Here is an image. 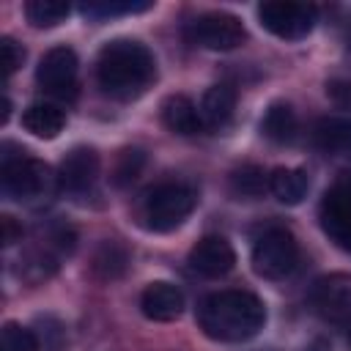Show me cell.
<instances>
[{
	"instance_id": "cb8c5ba5",
	"label": "cell",
	"mask_w": 351,
	"mask_h": 351,
	"mask_svg": "<svg viewBox=\"0 0 351 351\" xmlns=\"http://www.w3.org/2000/svg\"><path fill=\"white\" fill-rule=\"evenodd\" d=\"M0 348L3 351H38L41 343H38V335L36 332L25 329L16 321H8L3 326V335H0Z\"/></svg>"
},
{
	"instance_id": "5bb4252c",
	"label": "cell",
	"mask_w": 351,
	"mask_h": 351,
	"mask_svg": "<svg viewBox=\"0 0 351 351\" xmlns=\"http://www.w3.org/2000/svg\"><path fill=\"white\" fill-rule=\"evenodd\" d=\"M233 110H236V90L225 82L219 85H211L206 93H203V101H200V121L203 126L208 129H225L233 118Z\"/></svg>"
},
{
	"instance_id": "3957f363",
	"label": "cell",
	"mask_w": 351,
	"mask_h": 351,
	"mask_svg": "<svg viewBox=\"0 0 351 351\" xmlns=\"http://www.w3.org/2000/svg\"><path fill=\"white\" fill-rule=\"evenodd\" d=\"M195 206H197V192L189 184L167 181L145 192L140 203V222L148 230L165 233V230L178 228L195 211Z\"/></svg>"
},
{
	"instance_id": "5b68a950",
	"label": "cell",
	"mask_w": 351,
	"mask_h": 351,
	"mask_svg": "<svg viewBox=\"0 0 351 351\" xmlns=\"http://www.w3.org/2000/svg\"><path fill=\"white\" fill-rule=\"evenodd\" d=\"M52 186H58V176H52L44 162L27 156L25 151L16 156L3 154V192L11 200L44 197Z\"/></svg>"
},
{
	"instance_id": "7402d4cb",
	"label": "cell",
	"mask_w": 351,
	"mask_h": 351,
	"mask_svg": "<svg viewBox=\"0 0 351 351\" xmlns=\"http://www.w3.org/2000/svg\"><path fill=\"white\" fill-rule=\"evenodd\" d=\"M151 3L145 0H93V3H82V14L93 16V19H104V16H118V14H140L148 11Z\"/></svg>"
},
{
	"instance_id": "ac0fdd59",
	"label": "cell",
	"mask_w": 351,
	"mask_h": 351,
	"mask_svg": "<svg viewBox=\"0 0 351 351\" xmlns=\"http://www.w3.org/2000/svg\"><path fill=\"white\" fill-rule=\"evenodd\" d=\"M296 129H299V123H296V112L291 110V104H285V101L269 104V110H266V115L261 121L263 137H269L271 143L285 145V143H291L296 137Z\"/></svg>"
},
{
	"instance_id": "ffe728a7",
	"label": "cell",
	"mask_w": 351,
	"mask_h": 351,
	"mask_svg": "<svg viewBox=\"0 0 351 351\" xmlns=\"http://www.w3.org/2000/svg\"><path fill=\"white\" fill-rule=\"evenodd\" d=\"M269 189V173L258 165H244L230 173V192L236 197H261Z\"/></svg>"
},
{
	"instance_id": "9a60e30c",
	"label": "cell",
	"mask_w": 351,
	"mask_h": 351,
	"mask_svg": "<svg viewBox=\"0 0 351 351\" xmlns=\"http://www.w3.org/2000/svg\"><path fill=\"white\" fill-rule=\"evenodd\" d=\"M22 126L33 134V137H41V140H52L63 132L66 126V115L58 104H49V101H36L30 104L25 112H22Z\"/></svg>"
},
{
	"instance_id": "44dd1931",
	"label": "cell",
	"mask_w": 351,
	"mask_h": 351,
	"mask_svg": "<svg viewBox=\"0 0 351 351\" xmlns=\"http://www.w3.org/2000/svg\"><path fill=\"white\" fill-rule=\"evenodd\" d=\"M25 16L33 27H55L69 16V3H63V0H30L25 5Z\"/></svg>"
},
{
	"instance_id": "e0dca14e",
	"label": "cell",
	"mask_w": 351,
	"mask_h": 351,
	"mask_svg": "<svg viewBox=\"0 0 351 351\" xmlns=\"http://www.w3.org/2000/svg\"><path fill=\"white\" fill-rule=\"evenodd\" d=\"M126 266H129V250L118 239H104L93 250L90 269L99 280H118V277H123Z\"/></svg>"
},
{
	"instance_id": "4fadbf2b",
	"label": "cell",
	"mask_w": 351,
	"mask_h": 351,
	"mask_svg": "<svg viewBox=\"0 0 351 351\" xmlns=\"http://www.w3.org/2000/svg\"><path fill=\"white\" fill-rule=\"evenodd\" d=\"M162 123L173 132V134H197L203 129V121H200V110L192 104L189 96L184 93H173L162 101Z\"/></svg>"
},
{
	"instance_id": "9c48e42d",
	"label": "cell",
	"mask_w": 351,
	"mask_h": 351,
	"mask_svg": "<svg viewBox=\"0 0 351 351\" xmlns=\"http://www.w3.org/2000/svg\"><path fill=\"white\" fill-rule=\"evenodd\" d=\"M36 80L47 93L66 96L77 82V55L71 47H52L36 69Z\"/></svg>"
},
{
	"instance_id": "7c38bea8",
	"label": "cell",
	"mask_w": 351,
	"mask_h": 351,
	"mask_svg": "<svg viewBox=\"0 0 351 351\" xmlns=\"http://www.w3.org/2000/svg\"><path fill=\"white\" fill-rule=\"evenodd\" d=\"M140 310L151 321H176L184 310V293L173 282H151L140 296Z\"/></svg>"
},
{
	"instance_id": "ba28073f",
	"label": "cell",
	"mask_w": 351,
	"mask_h": 351,
	"mask_svg": "<svg viewBox=\"0 0 351 351\" xmlns=\"http://www.w3.org/2000/svg\"><path fill=\"white\" fill-rule=\"evenodd\" d=\"M310 302L315 313L326 321H346L351 315V274L335 271L313 282Z\"/></svg>"
},
{
	"instance_id": "52a82bcc",
	"label": "cell",
	"mask_w": 351,
	"mask_h": 351,
	"mask_svg": "<svg viewBox=\"0 0 351 351\" xmlns=\"http://www.w3.org/2000/svg\"><path fill=\"white\" fill-rule=\"evenodd\" d=\"M258 19L277 38L296 41V38H304L315 27L318 11H315V5H307V3L271 0V3H261L258 5Z\"/></svg>"
},
{
	"instance_id": "4316f807",
	"label": "cell",
	"mask_w": 351,
	"mask_h": 351,
	"mask_svg": "<svg viewBox=\"0 0 351 351\" xmlns=\"http://www.w3.org/2000/svg\"><path fill=\"white\" fill-rule=\"evenodd\" d=\"M0 225H3V244H14L22 239V228L14 222V217H0Z\"/></svg>"
},
{
	"instance_id": "d6986e66",
	"label": "cell",
	"mask_w": 351,
	"mask_h": 351,
	"mask_svg": "<svg viewBox=\"0 0 351 351\" xmlns=\"http://www.w3.org/2000/svg\"><path fill=\"white\" fill-rule=\"evenodd\" d=\"M315 145L335 154L351 148V118H321L313 129Z\"/></svg>"
},
{
	"instance_id": "484cf974",
	"label": "cell",
	"mask_w": 351,
	"mask_h": 351,
	"mask_svg": "<svg viewBox=\"0 0 351 351\" xmlns=\"http://www.w3.org/2000/svg\"><path fill=\"white\" fill-rule=\"evenodd\" d=\"M326 96L340 107H351V80H329Z\"/></svg>"
},
{
	"instance_id": "30bf717a",
	"label": "cell",
	"mask_w": 351,
	"mask_h": 351,
	"mask_svg": "<svg viewBox=\"0 0 351 351\" xmlns=\"http://www.w3.org/2000/svg\"><path fill=\"white\" fill-rule=\"evenodd\" d=\"M96 178H99V154L88 145L71 148L58 167V189L69 195L88 192L96 184Z\"/></svg>"
},
{
	"instance_id": "8fae6325",
	"label": "cell",
	"mask_w": 351,
	"mask_h": 351,
	"mask_svg": "<svg viewBox=\"0 0 351 351\" xmlns=\"http://www.w3.org/2000/svg\"><path fill=\"white\" fill-rule=\"evenodd\" d=\"M189 266L200 277L217 280V277H225L236 266V252H233V247H230L228 239H222V236H206V239H200L192 247Z\"/></svg>"
},
{
	"instance_id": "277c9868",
	"label": "cell",
	"mask_w": 351,
	"mask_h": 351,
	"mask_svg": "<svg viewBox=\"0 0 351 351\" xmlns=\"http://www.w3.org/2000/svg\"><path fill=\"white\" fill-rule=\"evenodd\" d=\"M299 263V244L291 230L271 225L252 244V269L263 280H285Z\"/></svg>"
},
{
	"instance_id": "7a4b0ae2",
	"label": "cell",
	"mask_w": 351,
	"mask_h": 351,
	"mask_svg": "<svg viewBox=\"0 0 351 351\" xmlns=\"http://www.w3.org/2000/svg\"><path fill=\"white\" fill-rule=\"evenodd\" d=\"M197 324L211 340L244 343L263 329L266 307L250 291H219L200 302Z\"/></svg>"
},
{
	"instance_id": "83f0119b",
	"label": "cell",
	"mask_w": 351,
	"mask_h": 351,
	"mask_svg": "<svg viewBox=\"0 0 351 351\" xmlns=\"http://www.w3.org/2000/svg\"><path fill=\"white\" fill-rule=\"evenodd\" d=\"M8 112H11V101H8V96H3V112H0V123H5V121H8Z\"/></svg>"
},
{
	"instance_id": "d4e9b609",
	"label": "cell",
	"mask_w": 351,
	"mask_h": 351,
	"mask_svg": "<svg viewBox=\"0 0 351 351\" xmlns=\"http://www.w3.org/2000/svg\"><path fill=\"white\" fill-rule=\"evenodd\" d=\"M0 55H3V71H5V77H11L19 66H22V60H25V49L14 41V38H0Z\"/></svg>"
},
{
	"instance_id": "2e32d148",
	"label": "cell",
	"mask_w": 351,
	"mask_h": 351,
	"mask_svg": "<svg viewBox=\"0 0 351 351\" xmlns=\"http://www.w3.org/2000/svg\"><path fill=\"white\" fill-rule=\"evenodd\" d=\"M269 189H271V195H274L280 203H285V206H299V203L304 200L307 189H310V178H307V173L299 170V167H277V170H271V176H269Z\"/></svg>"
},
{
	"instance_id": "8992f818",
	"label": "cell",
	"mask_w": 351,
	"mask_h": 351,
	"mask_svg": "<svg viewBox=\"0 0 351 351\" xmlns=\"http://www.w3.org/2000/svg\"><path fill=\"white\" fill-rule=\"evenodd\" d=\"M186 38L195 47L203 49H214V52H228L244 44L247 38V27L239 16L225 14V11H208L200 14L197 19L189 22L186 27Z\"/></svg>"
},
{
	"instance_id": "6da1fadb",
	"label": "cell",
	"mask_w": 351,
	"mask_h": 351,
	"mask_svg": "<svg viewBox=\"0 0 351 351\" xmlns=\"http://www.w3.org/2000/svg\"><path fill=\"white\" fill-rule=\"evenodd\" d=\"M99 88L121 101H132L156 80V60L151 49L132 38H115L101 47L96 60Z\"/></svg>"
},
{
	"instance_id": "603a6c76",
	"label": "cell",
	"mask_w": 351,
	"mask_h": 351,
	"mask_svg": "<svg viewBox=\"0 0 351 351\" xmlns=\"http://www.w3.org/2000/svg\"><path fill=\"white\" fill-rule=\"evenodd\" d=\"M143 165H145V154L140 148H123L118 154V159H115V167H112V184L115 186L132 184L140 176Z\"/></svg>"
}]
</instances>
